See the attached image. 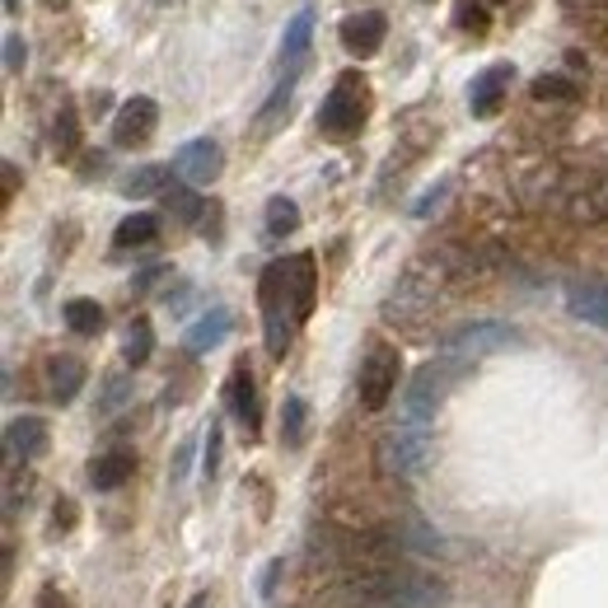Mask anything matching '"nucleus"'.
<instances>
[{
  "label": "nucleus",
  "instance_id": "9b49d317",
  "mask_svg": "<svg viewBox=\"0 0 608 608\" xmlns=\"http://www.w3.org/2000/svg\"><path fill=\"white\" fill-rule=\"evenodd\" d=\"M225 398H229V412L234 421L258 435V421H262V408H258V384H253V370H248V361H239L229 370V384H225Z\"/></svg>",
  "mask_w": 608,
  "mask_h": 608
},
{
  "label": "nucleus",
  "instance_id": "4c0bfd02",
  "mask_svg": "<svg viewBox=\"0 0 608 608\" xmlns=\"http://www.w3.org/2000/svg\"><path fill=\"white\" fill-rule=\"evenodd\" d=\"M14 187H20V169H14V164H5V201L14 197Z\"/></svg>",
  "mask_w": 608,
  "mask_h": 608
},
{
  "label": "nucleus",
  "instance_id": "1a4fd4ad",
  "mask_svg": "<svg viewBox=\"0 0 608 608\" xmlns=\"http://www.w3.org/2000/svg\"><path fill=\"white\" fill-rule=\"evenodd\" d=\"M174 169H178V178L187 187H207L221 178V169H225V150L215 146L211 136H197V140H187V146L174 154Z\"/></svg>",
  "mask_w": 608,
  "mask_h": 608
},
{
  "label": "nucleus",
  "instance_id": "20e7f679",
  "mask_svg": "<svg viewBox=\"0 0 608 608\" xmlns=\"http://www.w3.org/2000/svg\"><path fill=\"white\" fill-rule=\"evenodd\" d=\"M258 300H262V327H268V351L286 356L290 347V323H295V305H290V262H272L258 281Z\"/></svg>",
  "mask_w": 608,
  "mask_h": 608
},
{
  "label": "nucleus",
  "instance_id": "f03ea898",
  "mask_svg": "<svg viewBox=\"0 0 608 608\" xmlns=\"http://www.w3.org/2000/svg\"><path fill=\"white\" fill-rule=\"evenodd\" d=\"M365 113H370V85H365V75L361 71H342L333 89H327V99L319 108V127L323 136H333V140H347L365 127Z\"/></svg>",
  "mask_w": 608,
  "mask_h": 608
},
{
  "label": "nucleus",
  "instance_id": "6ab92c4d",
  "mask_svg": "<svg viewBox=\"0 0 608 608\" xmlns=\"http://www.w3.org/2000/svg\"><path fill=\"white\" fill-rule=\"evenodd\" d=\"M229 323H234V319H229V309H221V305L207 309V314H201L193 327H187V337H183V342H187V351H197V356H201V351L221 347V342L229 337Z\"/></svg>",
  "mask_w": 608,
  "mask_h": 608
},
{
  "label": "nucleus",
  "instance_id": "58836bf2",
  "mask_svg": "<svg viewBox=\"0 0 608 608\" xmlns=\"http://www.w3.org/2000/svg\"><path fill=\"white\" fill-rule=\"evenodd\" d=\"M187 608H211V599L207 595H193V599H187Z\"/></svg>",
  "mask_w": 608,
  "mask_h": 608
},
{
  "label": "nucleus",
  "instance_id": "dca6fc26",
  "mask_svg": "<svg viewBox=\"0 0 608 608\" xmlns=\"http://www.w3.org/2000/svg\"><path fill=\"white\" fill-rule=\"evenodd\" d=\"M80 388H85L80 356H52V361H47V394H52V402H75Z\"/></svg>",
  "mask_w": 608,
  "mask_h": 608
},
{
  "label": "nucleus",
  "instance_id": "bb28decb",
  "mask_svg": "<svg viewBox=\"0 0 608 608\" xmlns=\"http://www.w3.org/2000/svg\"><path fill=\"white\" fill-rule=\"evenodd\" d=\"M575 94H581V89H575L571 80H567V75H538V80H534V99L538 103H575Z\"/></svg>",
  "mask_w": 608,
  "mask_h": 608
},
{
  "label": "nucleus",
  "instance_id": "ea45409f",
  "mask_svg": "<svg viewBox=\"0 0 608 608\" xmlns=\"http://www.w3.org/2000/svg\"><path fill=\"white\" fill-rule=\"evenodd\" d=\"M5 14H20V0H5Z\"/></svg>",
  "mask_w": 608,
  "mask_h": 608
},
{
  "label": "nucleus",
  "instance_id": "f257e3e1",
  "mask_svg": "<svg viewBox=\"0 0 608 608\" xmlns=\"http://www.w3.org/2000/svg\"><path fill=\"white\" fill-rule=\"evenodd\" d=\"M441 281H445V258H421L412 262L402 281L394 286V295L384 300V319L388 323H417L426 319V309L441 300Z\"/></svg>",
  "mask_w": 608,
  "mask_h": 608
},
{
  "label": "nucleus",
  "instance_id": "2f4dec72",
  "mask_svg": "<svg viewBox=\"0 0 608 608\" xmlns=\"http://www.w3.org/2000/svg\"><path fill=\"white\" fill-rule=\"evenodd\" d=\"M215 468H221V426L207 431V455H201V473H207V482L215 477Z\"/></svg>",
  "mask_w": 608,
  "mask_h": 608
},
{
  "label": "nucleus",
  "instance_id": "c85d7f7f",
  "mask_svg": "<svg viewBox=\"0 0 608 608\" xmlns=\"http://www.w3.org/2000/svg\"><path fill=\"white\" fill-rule=\"evenodd\" d=\"M57 154H75V146H80V122H75V113L66 108V113L57 117Z\"/></svg>",
  "mask_w": 608,
  "mask_h": 608
},
{
  "label": "nucleus",
  "instance_id": "412c9836",
  "mask_svg": "<svg viewBox=\"0 0 608 608\" xmlns=\"http://www.w3.org/2000/svg\"><path fill=\"white\" fill-rule=\"evenodd\" d=\"M309 435V408L300 394H286V402H281V445L286 449H300Z\"/></svg>",
  "mask_w": 608,
  "mask_h": 608
},
{
  "label": "nucleus",
  "instance_id": "c756f323",
  "mask_svg": "<svg viewBox=\"0 0 608 608\" xmlns=\"http://www.w3.org/2000/svg\"><path fill=\"white\" fill-rule=\"evenodd\" d=\"M281 113H290V80H286V85H276L272 103H268V108H262V113H258V127H262V132H272Z\"/></svg>",
  "mask_w": 608,
  "mask_h": 608
},
{
  "label": "nucleus",
  "instance_id": "b1692460",
  "mask_svg": "<svg viewBox=\"0 0 608 608\" xmlns=\"http://www.w3.org/2000/svg\"><path fill=\"white\" fill-rule=\"evenodd\" d=\"M66 327L71 333H80V337H94V333H103V305L99 300H66Z\"/></svg>",
  "mask_w": 608,
  "mask_h": 608
},
{
  "label": "nucleus",
  "instance_id": "f704fd0d",
  "mask_svg": "<svg viewBox=\"0 0 608 608\" xmlns=\"http://www.w3.org/2000/svg\"><path fill=\"white\" fill-rule=\"evenodd\" d=\"M122 402H127V380H108V394H103V402H99V412L108 417V412H117Z\"/></svg>",
  "mask_w": 608,
  "mask_h": 608
},
{
  "label": "nucleus",
  "instance_id": "aec40b11",
  "mask_svg": "<svg viewBox=\"0 0 608 608\" xmlns=\"http://www.w3.org/2000/svg\"><path fill=\"white\" fill-rule=\"evenodd\" d=\"M154 239H160V221H154L150 211H136L113 229V248H122V253H127V248H146Z\"/></svg>",
  "mask_w": 608,
  "mask_h": 608
},
{
  "label": "nucleus",
  "instance_id": "7c9ffc66",
  "mask_svg": "<svg viewBox=\"0 0 608 608\" xmlns=\"http://www.w3.org/2000/svg\"><path fill=\"white\" fill-rule=\"evenodd\" d=\"M459 28L463 34H487V10L477 5V0H459Z\"/></svg>",
  "mask_w": 608,
  "mask_h": 608
},
{
  "label": "nucleus",
  "instance_id": "6e6552de",
  "mask_svg": "<svg viewBox=\"0 0 608 608\" xmlns=\"http://www.w3.org/2000/svg\"><path fill=\"white\" fill-rule=\"evenodd\" d=\"M154 127H160V103L146 99V94H136V99L122 103L117 117H113V146H122V150L146 146V140L154 136Z\"/></svg>",
  "mask_w": 608,
  "mask_h": 608
},
{
  "label": "nucleus",
  "instance_id": "39448f33",
  "mask_svg": "<svg viewBox=\"0 0 608 608\" xmlns=\"http://www.w3.org/2000/svg\"><path fill=\"white\" fill-rule=\"evenodd\" d=\"M431 459V426L398 421L380 435V473L384 477H417Z\"/></svg>",
  "mask_w": 608,
  "mask_h": 608
},
{
  "label": "nucleus",
  "instance_id": "ddd939ff",
  "mask_svg": "<svg viewBox=\"0 0 608 608\" xmlns=\"http://www.w3.org/2000/svg\"><path fill=\"white\" fill-rule=\"evenodd\" d=\"M567 309L571 319L608 333V281H571L567 286Z\"/></svg>",
  "mask_w": 608,
  "mask_h": 608
},
{
  "label": "nucleus",
  "instance_id": "f8f14e48",
  "mask_svg": "<svg viewBox=\"0 0 608 608\" xmlns=\"http://www.w3.org/2000/svg\"><path fill=\"white\" fill-rule=\"evenodd\" d=\"M510 80H514V66H487L482 75H473V85H468V108H473V117H492L496 108L506 103L510 94Z\"/></svg>",
  "mask_w": 608,
  "mask_h": 608
},
{
  "label": "nucleus",
  "instance_id": "423d86ee",
  "mask_svg": "<svg viewBox=\"0 0 608 608\" xmlns=\"http://www.w3.org/2000/svg\"><path fill=\"white\" fill-rule=\"evenodd\" d=\"M506 347H520V333L501 319H477V323H463L445 337L441 356H455V361H477V356H492V351H506Z\"/></svg>",
  "mask_w": 608,
  "mask_h": 608
},
{
  "label": "nucleus",
  "instance_id": "a211bd4d",
  "mask_svg": "<svg viewBox=\"0 0 608 608\" xmlns=\"http://www.w3.org/2000/svg\"><path fill=\"white\" fill-rule=\"evenodd\" d=\"M314 295H319L314 258H309V253L290 258V305H295V323H305L309 314H314Z\"/></svg>",
  "mask_w": 608,
  "mask_h": 608
},
{
  "label": "nucleus",
  "instance_id": "393cba45",
  "mask_svg": "<svg viewBox=\"0 0 608 608\" xmlns=\"http://www.w3.org/2000/svg\"><path fill=\"white\" fill-rule=\"evenodd\" d=\"M300 229V211H295L290 197H272L268 201V234L272 239H286V234Z\"/></svg>",
  "mask_w": 608,
  "mask_h": 608
},
{
  "label": "nucleus",
  "instance_id": "a878e982",
  "mask_svg": "<svg viewBox=\"0 0 608 608\" xmlns=\"http://www.w3.org/2000/svg\"><path fill=\"white\" fill-rule=\"evenodd\" d=\"M150 351H154V327H150V319H132V327H127V365H146Z\"/></svg>",
  "mask_w": 608,
  "mask_h": 608
},
{
  "label": "nucleus",
  "instance_id": "2eb2a0df",
  "mask_svg": "<svg viewBox=\"0 0 608 608\" xmlns=\"http://www.w3.org/2000/svg\"><path fill=\"white\" fill-rule=\"evenodd\" d=\"M42 449H47V421L42 417H14L5 426V455H10V463L38 459Z\"/></svg>",
  "mask_w": 608,
  "mask_h": 608
},
{
  "label": "nucleus",
  "instance_id": "473e14b6",
  "mask_svg": "<svg viewBox=\"0 0 608 608\" xmlns=\"http://www.w3.org/2000/svg\"><path fill=\"white\" fill-rule=\"evenodd\" d=\"M66 529H75V501L61 496V501L52 506V534H66Z\"/></svg>",
  "mask_w": 608,
  "mask_h": 608
},
{
  "label": "nucleus",
  "instance_id": "72a5a7b5",
  "mask_svg": "<svg viewBox=\"0 0 608 608\" xmlns=\"http://www.w3.org/2000/svg\"><path fill=\"white\" fill-rule=\"evenodd\" d=\"M24 57H28L24 38H20V34H5V75L20 71V66H24Z\"/></svg>",
  "mask_w": 608,
  "mask_h": 608
},
{
  "label": "nucleus",
  "instance_id": "e433bc0d",
  "mask_svg": "<svg viewBox=\"0 0 608 608\" xmlns=\"http://www.w3.org/2000/svg\"><path fill=\"white\" fill-rule=\"evenodd\" d=\"M276 575H281V561H272V567L262 571V581H258V595H262V599H268L272 590H276Z\"/></svg>",
  "mask_w": 608,
  "mask_h": 608
},
{
  "label": "nucleus",
  "instance_id": "7ed1b4c3",
  "mask_svg": "<svg viewBox=\"0 0 608 608\" xmlns=\"http://www.w3.org/2000/svg\"><path fill=\"white\" fill-rule=\"evenodd\" d=\"M459 370H463V361H455V356H435V361L421 365V370L412 374L408 394H402V421L431 426V417H435V408L445 402L449 384L459 380Z\"/></svg>",
  "mask_w": 608,
  "mask_h": 608
},
{
  "label": "nucleus",
  "instance_id": "4468645a",
  "mask_svg": "<svg viewBox=\"0 0 608 608\" xmlns=\"http://www.w3.org/2000/svg\"><path fill=\"white\" fill-rule=\"evenodd\" d=\"M449 604V590L441 581H431V575L421 571H402V581L394 590V599H388V608H445Z\"/></svg>",
  "mask_w": 608,
  "mask_h": 608
},
{
  "label": "nucleus",
  "instance_id": "f3484780",
  "mask_svg": "<svg viewBox=\"0 0 608 608\" xmlns=\"http://www.w3.org/2000/svg\"><path fill=\"white\" fill-rule=\"evenodd\" d=\"M132 473H136V455H132V449H108V455H99L89 463V487L94 492H117Z\"/></svg>",
  "mask_w": 608,
  "mask_h": 608
},
{
  "label": "nucleus",
  "instance_id": "5701e85b",
  "mask_svg": "<svg viewBox=\"0 0 608 608\" xmlns=\"http://www.w3.org/2000/svg\"><path fill=\"white\" fill-rule=\"evenodd\" d=\"M122 197H154V193H169V169L164 164H140L132 169L127 178L117 183Z\"/></svg>",
  "mask_w": 608,
  "mask_h": 608
},
{
  "label": "nucleus",
  "instance_id": "0eeeda50",
  "mask_svg": "<svg viewBox=\"0 0 608 608\" xmlns=\"http://www.w3.org/2000/svg\"><path fill=\"white\" fill-rule=\"evenodd\" d=\"M394 394H398V347L374 342L365 365H361V408L380 412V408H388V398Z\"/></svg>",
  "mask_w": 608,
  "mask_h": 608
},
{
  "label": "nucleus",
  "instance_id": "4be33fe9",
  "mask_svg": "<svg viewBox=\"0 0 608 608\" xmlns=\"http://www.w3.org/2000/svg\"><path fill=\"white\" fill-rule=\"evenodd\" d=\"M309 38H314V10H300L295 20L286 24V38H281V57L290 61V66H300L305 52H309Z\"/></svg>",
  "mask_w": 608,
  "mask_h": 608
},
{
  "label": "nucleus",
  "instance_id": "cd10ccee",
  "mask_svg": "<svg viewBox=\"0 0 608 608\" xmlns=\"http://www.w3.org/2000/svg\"><path fill=\"white\" fill-rule=\"evenodd\" d=\"M164 207L174 211L178 221H197V215H201V201L187 193V187H169V193H164Z\"/></svg>",
  "mask_w": 608,
  "mask_h": 608
},
{
  "label": "nucleus",
  "instance_id": "c9c22d12",
  "mask_svg": "<svg viewBox=\"0 0 608 608\" xmlns=\"http://www.w3.org/2000/svg\"><path fill=\"white\" fill-rule=\"evenodd\" d=\"M38 608H71V599H66V595H61V590H57V585H47V590H42V595H38Z\"/></svg>",
  "mask_w": 608,
  "mask_h": 608
},
{
  "label": "nucleus",
  "instance_id": "9d476101",
  "mask_svg": "<svg viewBox=\"0 0 608 608\" xmlns=\"http://www.w3.org/2000/svg\"><path fill=\"white\" fill-rule=\"evenodd\" d=\"M337 38H342V47H347L351 57H374L384 47V38H388V20L380 10H361V14H351V20H342Z\"/></svg>",
  "mask_w": 608,
  "mask_h": 608
}]
</instances>
